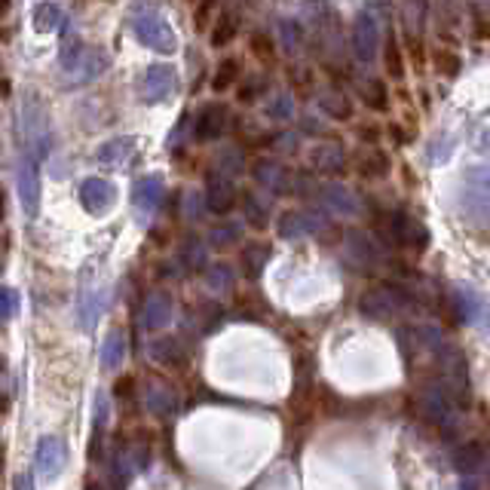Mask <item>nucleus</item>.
I'll return each mask as SVG.
<instances>
[{
    "label": "nucleus",
    "mask_w": 490,
    "mask_h": 490,
    "mask_svg": "<svg viewBox=\"0 0 490 490\" xmlns=\"http://www.w3.org/2000/svg\"><path fill=\"white\" fill-rule=\"evenodd\" d=\"M456 212L463 224L490 230V166H469L456 187Z\"/></svg>",
    "instance_id": "nucleus-1"
},
{
    "label": "nucleus",
    "mask_w": 490,
    "mask_h": 490,
    "mask_svg": "<svg viewBox=\"0 0 490 490\" xmlns=\"http://www.w3.org/2000/svg\"><path fill=\"white\" fill-rule=\"evenodd\" d=\"M408 310H420V301L414 297V288L401 283L371 288L359 297V316H365L368 322H383V319L401 316Z\"/></svg>",
    "instance_id": "nucleus-2"
},
{
    "label": "nucleus",
    "mask_w": 490,
    "mask_h": 490,
    "mask_svg": "<svg viewBox=\"0 0 490 490\" xmlns=\"http://www.w3.org/2000/svg\"><path fill=\"white\" fill-rule=\"evenodd\" d=\"M130 25H132V34L139 37L141 46L154 53H175L178 50V37H175L172 25L166 22V15L154 10V6H135L132 15H130Z\"/></svg>",
    "instance_id": "nucleus-3"
},
{
    "label": "nucleus",
    "mask_w": 490,
    "mask_h": 490,
    "mask_svg": "<svg viewBox=\"0 0 490 490\" xmlns=\"http://www.w3.org/2000/svg\"><path fill=\"white\" fill-rule=\"evenodd\" d=\"M441 387L447 389V396L454 399L456 408H466L472 401V377H469V361H466L463 350L456 343H445L436 356Z\"/></svg>",
    "instance_id": "nucleus-4"
},
{
    "label": "nucleus",
    "mask_w": 490,
    "mask_h": 490,
    "mask_svg": "<svg viewBox=\"0 0 490 490\" xmlns=\"http://www.w3.org/2000/svg\"><path fill=\"white\" fill-rule=\"evenodd\" d=\"M22 139H25V154L34 159H43L53 148V130L46 104L37 99V92H28L22 101Z\"/></svg>",
    "instance_id": "nucleus-5"
},
{
    "label": "nucleus",
    "mask_w": 490,
    "mask_h": 490,
    "mask_svg": "<svg viewBox=\"0 0 490 490\" xmlns=\"http://www.w3.org/2000/svg\"><path fill=\"white\" fill-rule=\"evenodd\" d=\"M417 411H420L426 420H432L441 432L451 436L456 420H460V408L454 405V399L447 396V389L441 383H426L417 392Z\"/></svg>",
    "instance_id": "nucleus-6"
},
{
    "label": "nucleus",
    "mask_w": 490,
    "mask_h": 490,
    "mask_svg": "<svg viewBox=\"0 0 490 490\" xmlns=\"http://www.w3.org/2000/svg\"><path fill=\"white\" fill-rule=\"evenodd\" d=\"M451 312H454V322L490 331V303L487 297L481 294L478 288H472L469 283H460L451 288Z\"/></svg>",
    "instance_id": "nucleus-7"
},
{
    "label": "nucleus",
    "mask_w": 490,
    "mask_h": 490,
    "mask_svg": "<svg viewBox=\"0 0 490 490\" xmlns=\"http://www.w3.org/2000/svg\"><path fill=\"white\" fill-rule=\"evenodd\" d=\"M387 230H389L392 245H405V248H414V252L429 248V230H426V224L417 218L414 212H408V208H396V212L387 215Z\"/></svg>",
    "instance_id": "nucleus-8"
},
{
    "label": "nucleus",
    "mask_w": 490,
    "mask_h": 490,
    "mask_svg": "<svg viewBox=\"0 0 490 490\" xmlns=\"http://www.w3.org/2000/svg\"><path fill=\"white\" fill-rule=\"evenodd\" d=\"M350 46L359 65H374L377 53H380V25H377V19L368 10L359 13L356 22H352Z\"/></svg>",
    "instance_id": "nucleus-9"
},
{
    "label": "nucleus",
    "mask_w": 490,
    "mask_h": 490,
    "mask_svg": "<svg viewBox=\"0 0 490 490\" xmlns=\"http://www.w3.org/2000/svg\"><path fill=\"white\" fill-rule=\"evenodd\" d=\"M343 258L356 273H371L380 264V245L368 233L350 230L343 233Z\"/></svg>",
    "instance_id": "nucleus-10"
},
{
    "label": "nucleus",
    "mask_w": 490,
    "mask_h": 490,
    "mask_svg": "<svg viewBox=\"0 0 490 490\" xmlns=\"http://www.w3.org/2000/svg\"><path fill=\"white\" fill-rule=\"evenodd\" d=\"M316 194H319V203H322V208H325L328 215H334V218H356V215L361 212L359 197L352 194L347 184H341V181L319 184Z\"/></svg>",
    "instance_id": "nucleus-11"
},
{
    "label": "nucleus",
    "mask_w": 490,
    "mask_h": 490,
    "mask_svg": "<svg viewBox=\"0 0 490 490\" xmlns=\"http://www.w3.org/2000/svg\"><path fill=\"white\" fill-rule=\"evenodd\" d=\"M77 194L80 206L90 215H108L117 206V184L108 178H83Z\"/></svg>",
    "instance_id": "nucleus-12"
},
{
    "label": "nucleus",
    "mask_w": 490,
    "mask_h": 490,
    "mask_svg": "<svg viewBox=\"0 0 490 490\" xmlns=\"http://www.w3.org/2000/svg\"><path fill=\"white\" fill-rule=\"evenodd\" d=\"M68 463V445L62 441L59 436H46L37 441V451H34V469L40 478H55L62 476V469H65Z\"/></svg>",
    "instance_id": "nucleus-13"
},
{
    "label": "nucleus",
    "mask_w": 490,
    "mask_h": 490,
    "mask_svg": "<svg viewBox=\"0 0 490 490\" xmlns=\"http://www.w3.org/2000/svg\"><path fill=\"white\" fill-rule=\"evenodd\" d=\"M37 163L31 154H22L19 159V175H15V181H19V199H22V212L28 215V218H37L40 212V172H37Z\"/></svg>",
    "instance_id": "nucleus-14"
},
{
    "label": "nucleus",
    "mask_w": 490,
    "mask_h": 490,
    "mask_svg": "<svg viewBox=\"0 0 490 490\" xmlns=\"http://www.w3.org/2000/svg\"><path fill=\"white\" fill-rule=\"evenodd\" d=\"M325 227L328 218L319 212H285L279 215L276 233L283 239H303V236H319V233H325Z\"/></svg>",
    "instance_id": "nucleus-15"
},
{
    "label": "nucleus",
    "mask_w": 490,
    "mask_h": 490,
    "mask_svg": "<svg viewBox=\"0 0 490 490\" xmlns=\"http://www.w3.org/2000/svg\"><path fill=\"white\" fill-rule=\"evenodd\" d=\"M101 307H104V292L99 285H92V270L83 273V285L77 292V325L83 331H92L99 325V316H101Z\"/></svg>",
    "instance_id": "nucleus-16"
},
{
    "label": "nucleus",
    "mask_w": 490,
    "mask_h": 490,
    "mask_svg": "<svg viewBox=\"0 0 490 490\" xmlns=\"http://www.w3.org/2000/svg\"><path fill=\"white\" fill-rule=\"evenodd\" d=\"M203 199H206V208L212 215H230L233 206H236V184H233L230 178H224L221 172H208L206 175V190H203Z\"/></svg>",
    "instance_id": "nucleus-17"
},
{
    "label": "nucleus",
    "mask_w": 490,
    "mask_h": 490,
    "mask_svg": "<svg viewBox=\"0 0 490 490\" xmlns=\"http://www.w3.org/2000/svg\"><path fill=\"white\" fill-rule=\"evenodd\" d=\"M230 130V110L221 101H208L199 108L194 120V135L199 141H218L224 132Z\"/></svg>",
    "instance_id": "nucleus-18"
},
{
    "label": "nucleus",
    "mask_w": 490,
    "mask_h": 490,
    "mask_svg": "<svg viewBox=\"0 0 490 490\" xmlns=\"http://www.w3.org/2000/svg\"><path fill=\"white\" fill-rule=\"evenodd\" d=\"M252 175H255V181H258V187L267 190L270 197L292 194L294 175L288 172L283 163H276V159H258V163L252 166Z\"/></svg>",
    "instance_id": "nucleus-19"
},
{
    "label": "nucleus",
    "mask_w": 490,
    "mask_h": 490,
    "mask_svg": "<svg viewBox=\"0 0 490 490\" xmlns=\"http://www.w3.org/2000/svg\"><path fill=\"white\" fill-rule=\"evenodd\" d=\"M175 86H178V74L172 65H150L141 80V99L148 104L166 101L175 92Z\"/></svg>",
    "instance_id": "nucleus-20"
},
{
    "label": "nucleus",
    "mask_w": 490,
    "mask_h": 490,
    "mask_svg": "<svg viewBox=\"0 0 490 490\" xmlns=\"http://www.w3.org/2000/svg\"><path fill=\"white\" fill-rule=\"evenodd\" d=\"M350 157L347 148L341 141H322V144H312L310 148V166L312 172H325V175H341L347 168Z\"/></svg>",
    "instance_id": "nucleus-21"
},
{
    "label": "nucleus",
    "mask_w": 490,
    "mask_h": 490,
    "mask_svg": "<svg viewBox=\"0 0 490 490\" xmlns=\"http://www.w3.org/2000/svg\"><path fill=\"white\" fill-rule=\"evenodd\" d=\"M135 150H139V139H132V135H120V139L104 141L99 148V154H95V159H99L104 168L123 172V168L132 163Z\"/></svg>",
    "instance_id": "nucleus-22"
},
{
    "label": "nucleus",
    "mask_w": 490,
    "mask_h": 490,
    "mask_svg": "<svg viewBox=\"0 0 490 490\" xmlns=\"http://www.w3.org/2000/svg\"><path fill=\"white\" fill-rule=\"evenodd\" d=\"M166 199V184L159 175H144L132 184V203L141 215H157Z\"/></svg>",
    "instance_id": "nucleus-23"
},
{
    "label": "nucleus",
    "mask_w": 490,
    "mask_h": 490,
    "mask_svg": "<svg viewBox=\"0 0 490 490\" xmlns=\"http://www.w3.org/2000/svg\"><path fill=\"white\" fill-rule=\"evenodd\" d=\"M172 297L166 292H150L141 303V325L148 331H163V328L172 322Z\"/></svg>",
    "instance_id": "nucleus-24"
},
{
    "label": "nucleus",
    "mask_w": 490,
    "mask_h": 490,
    "mask_svg": "<svg viewBox=\"0 0 490 490\" xmlns=\"http://www.w3.org/2000/svg\"><path fill=\"white\" fill-rule=\"evenodd\" d=\"M181 408L178 396H175L172 387H166V383H150L148 389H144V411L154 414V417H175Z\"/></svg>",
    "instance_id": "nucleus-25"
},
{
    "label": "nucleus",
    "mask_w": 490,
    "mask_h": 490,
    "mask_svg": "<svg viewBox=\"0 0 490 490\" xmlns=\"http://www.w3.org/2000/svg\"><path fill=\"white\" fill-rule=\"evenodd\" d=\"M356 172H359V178H368V181L387 178L392 172V159L383 148H368L365 154L356 159Z\"/></svg>",
    "instance_id": "nucleus-26"
},
{
    "label": "nucleus",
    "mask_w": 490,
    "mask_h": 490,
    "mask_svg": "<svg viewBox=\"0 0 490 490\" xmlns=\"http://www.w3.org/2000/svg\"><path fill=\"white\" fill-rule=\"evenodd\" d=\"M454 469L463 472L466 478H476L487 472V451L481 445H463L454 454Z\"/></svg>",
    "instance_id": "nucleus-27"
},
{
    "label": "nucleus",
    "mask_w": 490,
    "mask_h": 490,
    "mask_svg": "<svg viewBox=\"0 0 490 490\" xmlns=\"http://www.w3.org/2000/svg\"><path fill=\"white\" fill-rule=\"evenodd\" d=\"M359 95H361V104H365L368 110H374V114L389 110V90H387V83H383L380 77L365 80V83L359 86Z\"/></svg>",
    "instance_id": "nucleus-28"
},
{
    "label": "nucleus",
    "mask_w": 490,
    "mask_h": 490,
    "mask_svg": "<svg viewBox=\"0 0 490 490\" xmlns=\"http://www.w3.org/2000/svg\"><path fill=\"white\" fill-rule=\"evenodd\" d=\"M123 359H126V334L114 328L101 343V368L104 371H117L123 365Z\"/></svg>",
    "instance_id": "nucleus-29"
},
{
    "label": "nucleus",
    "mask_w": 490,
    "mask_h": 490,
    "mask_svg": "<svg viewBox=\"0 0 490 490\" xmlns=\"http://www.w3.org/2000/svg\"><path fill=\"white\" fill-rule=\"evenodd\" d=\"M178 258H181V264H184V267H187L190 273L208 270V248H206V243H203L199 236H187V239H184Z\"/></svg>",
    "instance_id": "nucleus-30"
},
{
    "label": "nucleus",
    "mask_w": 490,
    "mask_h": 490,
    "mask_svg": "<svg viewBox=\"0 0 490 490\" xmlns=\"http://www.w3.org/2000/svg\"><path fill=\"white\" fill-rule=\"evenodd\" d=\"M245 154L239 148H233V144H227V148L218 150V157H215V172H221L224 178H236V175L245 172Z\"/></svg>",
    "instance_id": "nucleus-31"
},
{
    "label": "nucleus",
    "mask_w": 490,
    "mask_h": 490,
    "mask_svg": "<svg viewBox=\"0 0 490 490\" xmlns=\"http://www.w3.org/2000/svg\"><path fill=\"white\" fill-rule=\"evenodd\" d=\"M243 273L248 279H258L264 267H267V261H270V245L267 243H248L243 248Z\"/></svg>",
    "instance_id": "nucleus-32"
},
{
    "label": "nucleus",
    "mask_w": 490,
    "mask_h": 490,
    "mask_svg": "<svg viewBox=\"0 0 490 490\" xmlns=\"http://www.w3.org/2000/svg\"><path fill=\"white\" fill-rule=\"evenodd\" d=\"M276 34H279V46H283L285 55H297L303 50V25L297 19H279Z\"/></svg>",
    "instance_id": "nucleus-33"
},
{
    "label": "nucleus",
    "mask_w": 490,
    "mask_h": 490,
    "mask_svg": "<svg viewBox=\"0 0 490 490\" xmlns=\"http://www.w3.org/2000/svg\"><path fill=\"white\" fill-rule=\"evenodd\" d=\"M319 108H322L325 117L341 120V123L343 120H352V104L341 90H325L322 95H319Z\"/></svg>",
    "instance_id": "nucleus-34"
},
{
    "label": "nucleus",
    "mask_w": 490,
    "mask_h": 490,
    "mask_svg": "<svg viewBox=\"0 0 490 490\" xmlns=\"http://www.w3.org/2000/svg\"><path fill=\"white\" fill-rule=\"evenodd\" d=\"M148 356L154 359L157 365H178L184 359V350L175 337H157V341H150Z\"/></svg>",
    "instance_id": "nucleus-35"
},
{
    "label": "nucleus",
    "mask_w": 490,
    "mask_h": 490,
    "mask_svg": "<svg viewBox=\"0 0 490 490\" xmlns=\"http://www.w3.org/2000/svg\"><path fill=\"white\" fill-rule=\"evenodd\" d=\"M414 331V343L420 350H426V352H441V347H445V331H441V325H436V322H423V325H417V328H411Z\"/></svg>",
    "instance_id": "nucleus-36"
},
{
    "label": "nucleus",
    "mask_w": 490,
    "mask_h": 490,
    "mask_svg": "<svg viewBox=\"0 0 490 490\" xmlns=\"http://www.w3.org/2000/svg\"><path fill=\"white\" fill-rule=\"evenodd\" d=\"M206 285H208V292H215V294L230 292V288L236 285V270H233L230 264H212V267L206 270Z\"/></svg>",
    "instance_id": "nucleus-37"
},
{
    "label": "nucleus",
    "mask_w": 490,
    "mask_h": 490,
    "mask_svg": "<svg viewBox=\"0 0 490 490\" xmlns=\"http://www.w3.org/2000/svg\"><path fill=\"white\" fill-rule=\"evenodd\" d=\"M264 110H267V117L276 120V123H288V120H294V99H292V92H288V90L273 92Z\"/></svg>",
    "instance_id": "nucleus-38"
},
{
    "label": "nucleus",
    "mask_w": 490,
    "mask_h": 490,
    "mask_svg": "<svg viewBox=\"0 0 490 490\" xmlns=\"http://www.w3.org/2000/svg\"><path fill=\"white\" fill-rule=\"evenodd\" d=\"M101 71H108V55L101 50H86L83 62L77 65V83H90V80L101 77Z\"/></svg>",
    "instance_id": "nucleus-39"
},
{
    "label": "nucleus",
    "mask_w": 490,
    "mask_h": 490,
    "mask_svg": "<svg viewBox=\"0 0 490 490\" xmlns=\"http://www.w3.org/2000/svg\"><path fill=\"white\" fill-rule=\"evenodd\" d=\"M239 239H243V224H236V221H221L208 230V245H215V248H227L233 243H239Z\"/></svg>",
    "instance_id": "nucleus-40"
},
{
    "label": "nucleus",
    "mask_w": 490,
    "mask_h": 490,
    "mask_svg": "<svg viewBox=\"0 0 490 490\" xmlns=\"http://www.w3.org/2000/svg\"><path fill=\"white\" fill-rule=\"evenodd\" d=\"M383 71L392 77V80H401L405 77V55H401V46L396 37H387V43H383Z\"/></svg>",
    "instance_id": "nucleus-41"
},
{
    "label": "nucleus",
    "mask_w": 490,
    "mask_h": 490,
    "mask_svg": "<svg viewBox=\"0 0 490 490\" xmlns=\"http://www.w3.org/2000/svg\"><path fill=\"white\" fill-rule=\"evenodd\" d=\"M432 68H436L441 77H460L463 62L460 55L447 50V46H436V50H432Z\"/></svg>",
    "instance_id": "nucleus-42"
},
{
    "label": "nucleus",
    "mask_w": 490,
    "mask_h": 490,
    "mask_svg": "<svg viewBox=\"0 0 490 490\" xmlns=\"http://www.w3.org/2000/svg\"><path fill=\"white\" fill-rule=\"evenodd\" d=\"M62 25V6L59 4H37L34 6V28L40 34H50Z\"/></svg>",
    "instance_id": "nucleus-43"
},
{
    "label": "nucleus",
    "mask_w": 490,
    "mask_h": 490,
    "mask_svg": "<svg viewBox=\"0 0 490 490\" xmlns=\"http://www.w3.org/2000/svg\"><path fill=\"white\" fill-rule=\"evenodd\" d=\"M243 212H245V218H248L252 227H267V224H270V206L264 203L258 194H245Z\"/></svg>",
    "instance_id": "nucleus-44"
},
{
    "label": "nucleus",
    "mask_w": 490,
    "mask_h": 490,
    "mask_svg": "<svg viewBox=\"0 0 490 490\" xmlns=\"http://www.w3.org/2000/svg\"><path fill=\"white\" fill-rule=\"evenodd\" d=\"M239 31V19L233 13H224L218 22H215V31H212V46H227Z\"/></svg>",
    "instance_id": "nucleus-45"
},
{
    "label": "nucleus",
    "mask_w": 490,
    "mask_h": 490,
    "mask_svg": "<svg viewBox=\"0 0 490 490\" xmlns=\"http://www.w3.org/2000/svg\"><path fill=\"white\" fill-rule=\"evenodd\" d=\"M236 80H239V62L236 59H224L218 65V71H215V77H212V90L224 92V90H230Z\"/></svg>",
    "instance_id": "nucleus-46"
},
{
    "label": "nucleus",
    "mask_w": 490,
    "mask_h": 490,
    "mask_svg": "<svg viewBox=\"0 0 490 490\" xmlns=\"http://www.w3.org/2000/svg\"><path fill=\"white\" fill-rule=\"evenodd\" d=\"M83 55H86L83 40L71 37V40H65V43H62L59 62H62V68H65V71H77V65H80V62H83Z\"/></svg>",
    "instance_id": "nucleus-47"
},
{
    "label": "nucleus",
    "mask_w": 490,
    "mask_h": 490,
    "mask_svg": "<svg viewBox=\"0 0 490 490\" xmlns=\"http://www.w3.org/2000/svg\"><path fill=\"white\" fill-rule=\"evenodd\" d=\"M22 310V301H19V292L15 288H6L0 285V319H15Z\"/></svg>",
    "instance_id": "nucleus-48"
},
{
    "label": "nucleus",
    "mask_w": 490,
    "mask_h": 490,
    "mask_svg": "<svg viewBox=\"0 0 490 490\" xmlns=\"http://www.w3.org/2000/svg\"><path fill=\"white\" fill-rule=\"evenodd\" d=\"M203 208H206V199H203L199 190H190V194H184V215H187L190 221L203 218Z\"/></svg>",
    "instance_id": "nucleus-49"
},
{
    "label": "nucleus",
    "mask_w": 490,
    "mask_h": 490,
    "mask_svg": "<svg viewBox=\"0 0 490 490\" xmlns=\"http://www.w3.org/2000/svg\"><path fill=\"white\" fill-rule=\"evenodd\" d=\"M359 141L368 144V148H377V144L383 141V130H377V126H359Z\"/></svg>",
    "instance_id": "nucleus-50"
},
{
    "label": "nucleus",
    "mask_w": 490,
    "mask_h": 490,
    "mask_svg": "<svg viewBox=\"0 0 490 490\" xmlns=\"http://www.w3.org/2000/svg\"><path fill=\"white\" fill-rule=\"evenodd\" d=\"M252 50H255V55H261V59H273V55H276V50H273L267 34H255L252 37Z\"/></svg>",
    "instance_id": "nucleus-51"
},
{
    "label": "nucleus",
    "mask_w": 490,
    "mask_h": 490,
    "mask_svg": "<svg viewBox=\"0 0 490 490\" xmlns=\"http://www.w3.org/2000/svg\"><path fill=\"white\" fill-rule=\"evenodd\" d=\"M301 132H303V135H312V139H322L325 126L319 123L316 117H301Z\"/></svg>",
    "instance_id": "nucleus-52"
},
{
    "label": "nucleus",
    "mask_w": 490,
    "mask_h": 490,
    "mask_svg": "<svg viewBox=\"0 0 490 490\" xmlns=\"http://www.w3.org/2000/svg\"><path fill=\"white\" fill-rule=\"evenodd\" d=\"M261 92H264V80H252V83L239 90V99H243V101H255Z\"/></svg>",
    "instance_id": "nucleus-53"
},
{
    "label": "nucleus",
    "mask_w": 490,
    "mask_h": 490,
    "mask_svg": "<svg viewBox=\"0 0 490 490\" xmlns=\"http://www.w3.org/2000/svg\"><path fill=\"white\" fill-rule=\"evenodd\" d=\"M292 80H294V86H301V92H310L312 90V74H310L307 68H294Z\"/></svg>",
    "instance_id": "nucleus-54"
},
{
    "label": "nucleus",
    "mask_w": 490,
    "mask_h": 490,
    "mask_svg": "<svg viewBox=\"0 0 490 490\" xmlns=\"http://www.w3.org/2000/svg\"><path fill=\"white\" fill-rule=\"evenodd\" d=\"M389 135H392V141H396V144H408L414 139V132L405 130L401 123H389Z\"/></svg>",
    "instance_id": "nucleus-55"
},
{
    "label": "nucleus",
    "mask_w": 490,
    "mask_h": 490,
    "mask_svg": "<svg viewBox=\"0 0 490 490\" xmlns=\"http://www.w3.org/2000/svg\"><path fill=\"white\" fill-rule=\"evenodd\" d=\"M104 423H108V399L99 396L95 399V429H101Z\"/></svg>",
    "instance_id": "nucleus-56"
},
{
    "label": "nucleus",
    "mask_w": 490,
    "mask_h": 490,
    "mask_svg": "<svg viewBox=\"0 0 490 490\" xmlns=\"http://www.w3.org/2000/svg\"><path fill=\"white\" fill-rule=\"evenodd\" d=\"M15 490H34V481H31L28 472H19V476H15Z\"/></svg>",
    "instance_id": "nucleus-57"
},
{
    "label": "nucleus",
    "mask_w": 490,
    "mask_h": 490,
    "mask_svg": "<svg viewBox=\"0 0 490 490\" xmlns=\"http://www.w3.org/2000/svg\"><path fill=\"white\" fill-rule=\"evenodd\" d=\"M456 490H478V487H476V481H472V478H466V481H463V485H460V487H456Z\"/></svg>",
    "instance_id": "nucleus-58"
}]
</instances>
